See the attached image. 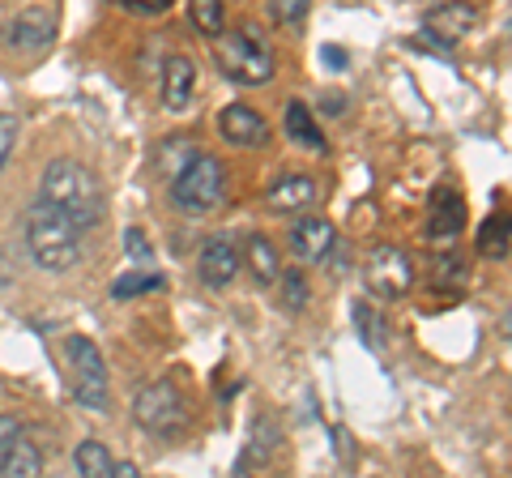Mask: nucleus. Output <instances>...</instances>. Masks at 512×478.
Returning <instances> with one entry per match:
<instances>
[{"label": "nucleus", "mask_w": 512, "mask_h": 478, "mask_svg": "<svg viewBox=\"0 0 512 478\" xmlns=\"http://www.w3.org/2000/svg\"><path fill=\"white\" fill-rule=\"evenodd\" d=\"M474 26H478V9L466 5V0H448V5L427 9V18H423V39L440 43V47H453L457 39H466Z\"/></svg>", "instance_id": "nucleus-9"}, {"label": "nucleus", "mask_w": 512, "mask_h": 478, "mask_svg": "<svg viewBox=\"0 0 512 478\" xmlns=\"http://www.w3.org/2000/svg\"><path fill=\"white\" fill-rule=\"evenodd\" d=\"M192 90H197V65L188 56H171L163 65V103L167 111H184L192 103Z\"/></svg>", "instance_id": "nucleus-14"}, {"label": "nucleus", "mask_w": 512, "mask_h": 478, "mask_svg": "<svg viewBox=\"0 0 512 478\" xmlns=\"http://www.w3.org/2000/svg\"><path fill=\"white\" fill-rule=\"evenodd\" d=\"M461 227H466V201H461V193H453V188H440L427 205V235L436 239V244H453Z\"/></svg>", "instance_id": "nucleus-12"}, {"label": "nucleus", "mask_w": 512, "mask_h": 478, "mask_svg": "<svg viewBox=\"0 0 512 478\" xmlns=\"http://www.w3.org/2000/svg\"><path fill=\"white\" fill-rule=\"evenodd\" d=\"M22 231H26V248L35 257L39 269L47 274H69V269L82 261V227L69 222L52 201H35L22 218Z\"/></svg>", "instance_id": "nucleus-1"}, {"label": "nucleus", "mask_w": 512, "mask_h": 478, "mask_svg": "<svg viewBox=\"0 0 512 478\" xmlns=\"http://www.w3.org/2000/svg\"><path fill=\"white\" fill-rule=\"evenodd\" d=\"M197 269H201V282L214 286V291H222V286H231L235 274H239V248L231 235H210L201 244V257H197Z\"/></svg>", "instance_id": "nucleus-10"}, {"label": "nucleus", "mask_w": 512, "mask_h": 478, "mask_svg": "<svg viewBox=\"0 0 512 478\" xmlns=\"http://www.w3.org/2000/svg\"><path fill=\"white\" fill-rule=\"evenodd\" d=\"M124 252H128V261H133V269H154V244L146 239L141 227L124 231Z\"/></svg>", "instance_id": "nucleus-25"}, {"label": "nucleus", "mask_w": 512, "mask_h": 478, "mask_svg": "<svg viewBox=\"0 0 512 478\" xmlns=\"http://www.w3.org/2000/svg\"><path fill=\"white\" fill-rule=\"evenodd\" d=\"M355 329H359V338L367 342V350L384 355V346H389V325H384V316L376 312L372 299H359L355 304Z\"/></svg>", "instance_id": "nucleus-19"}, {"label": "nucleus", "mask_w": 512, "mask_h": 478, "mask_svg": "<svg viewBox=\"0 0 512 478\" xmlns=\"http://www.w3.org/2000/svg\"><path fill=\"white\" fill-rule=\"evenodd\" d=\"M18 432H22V427H18V419H5V414H0V453L9 449V440L18 436Z\"/></svg>", "instance_id": "nucleus-33"}, {"label": "nucleus", "mask_w": 512, "mask_h": 478, "mask_svg": "<svg viewBox=\"0 0 512 478\" xmlns=\"http://www.w3.org/2000/svg\"><path fill=\"white\" fill-rule=\"evenodd\" d=\"M244 261H248V274L261 282V286H274L278 274H282V261H278V252H274V244H269L265 235H248Z\"/></svg>", "instance_id": "nucleus-17"}, {"label": "nucleus", "mask_w": 512, "mask_h": 478, "mask_svg": "<svg viewBox=\"0 0 512 478\" xmlns=\"http://www.w3.org/2000/svg\"><path fill=\"white\" fill-rule=\"evenodd\" d=\"M218 69L235 86H269L278 73V60L265 47V39L252 26H244V30H231V35L227 30L218 35Z\"/></svg>", "instance_id": "nucleus-3"}, {"label": "nucleus", "mask_w": 512, "mask_h": 478, "mask_svg": "<svg viewBox=\"0 0 512 478\" xmlns=\"http://www.w3.org/2000/svg\"><path fill=\"white\" fill-rule=\"evenodd\" d=\"M478 252H483L487 261H504L508 257V210L491 214L483 222V231H478Z\"/></svg>", "instance_id": "nucleus-22"}, {"label": "nucleus", "mask_w": 512, "mask_h": 478, "mask_svg": "<svg viewBox=\"0 0 512 478\" xmlns=\"http://www.w3.org/2000/svg\"><path fill=\"white\" fill-rule=\"evenodd\" d=\"M333 449H338L342 466H355V444H350V432H346V427H333Z\"/></svg>", "instance_id": "nucleus-30"}, {"label": "nucleus", "mask_w": 512, "mask_h": 478, "mask_svg": "<svg viewBox=\"0 0 512 478\" xmlns=\"http://www.w3.org/2000/svg\"><path fill=\"white\" fill-rule=\"evenodd\" d=\"M291 252L299 261H325L333 252V227L325 218H299L291 227Z\"/></svg>", "instance_id": "nucleus-13"}, {"label": "nucleus", "mask_w": 512, "mask_h": 478, "mask_svg": "<svg viewBox=\"0 0 512 478\" xmlns=\"http://www.w3.org/2000/svg\"><path fill=\"white\" fill-rule=\"evenodd\" d=\"M73 466L77 474H86V478H111V466H116V457H111L99 440H82L73 449Z\"/></svg>", "instance_id": "nucleus-21"}, {"label": "nucleus", "mask_w": 512, "mask_h": 478, "mask_svg": "<svg viewBox=\"0 0 512 478\" xmlns=\"http://www.w3.org/2000/svg\"><path fill=\"white\" fill-rule=\"evenodd\" d=\"M312 201H316V184L308 175H286V180L269 188V210L274 214H299V210H308Z\"/></svg>", "instance_id": "nucleus-16"}, {"label": "nucleus", "mask_w": 512, "mask_h": 478, "mask_svg": "<svg viewBox=\"0 0 512 478\" xmlns=\"http://www.w3.org/2000/svg\"><path fill=\"white\" fill-rule=\"evenodd\" d=\"M133 419L150 436H180L188 423V406L171 380H154V385H146L133 397Z\"/></svg>", "instance_id": "nucleus-6"}, {"label": "nucleus", "mask_w": 512, "mask_h": 478, "mask_svg": "<svg viewBox=\"0 0 512 478\" xmlns=\"http://www.w3.org/2000/svg\"><path fill=\"white\" fill-rule=\"evenodd\" d=\"M308 9H312V0H269V13H274V22L286 26V30L308 18Z\"/></svg>", "instance_id": "nucleus-26"}, {"label": "nucleus", "mask_w": 512, "mask_h": 478, "mask_svg": "<svg viewBox=\"0 0 512 478\" xmlns=\"http://www.w3.org/2000/svg\"><path fill=\"white\" fill-rule=\"evenodd\" d=\"M188 18L205 39H218L222 30H227V9H222V0H192Z\"/></svg>", "instance_id": "nucleus-23"}, {"label": "nucleus", "mask_w": 512, "mask_h": 478, "mask_svg": "<svg viewBox=\"0 0 512 478\" xmlns=\"http://www.w3.org/2000/svg\"><path fill=\"white\" fill-rule=\"evenodd\" d=\"M286 133H291V141H299L303 150H325V133L316 129V120H312V111L303 107V103H291L286 107Z\"/></svg>", "instance_id": "nucleus-20"}, {"label": "nucleus", "mask_w": 512, "mask_h": 478, "mask_svg": "<svg viewBox=\"0 0 512 478\" xmlns=\"http://www.w3.org/2000/svg\"><path fill=\"white\" fill-rule=\"evenodd\" d=\"M227 197V171L214 154H197L192 163L171 180V201L184 214H214Z\"/></svg>", "instance_id": "nucleus-5"}, {"label": "nucleus", "mask_w": 512, "mask_h": 478, "mask_svg": "<svg viewBox=\"0 0 512 478\" xmlns=\"http://www.w3.org/2000/svg\"><path fill=\"white\" fill-rule=\"evenodd\" d=\"M218 133L239 150H256V146L269 141V124H265L261 111H252L244 103H231V107H222V116H218Z\"/></svg>", "instance_id": "nucleus-11"}, {"label": "nucleus", "mask_w": 512, "mask_h": 478, "mask_svg": "<svg viewBox=\"0 0 512 478\" xmlns=\"http://www.w3.org/2000/svg\"><path fill=\"white\" fill-rule=\"evenodd\" d=\"M440 274H436V286H461L466 282V265H457V257H440Z\"/></svg>", "instance_id": "nucleus-29"}, {"label": "nucleus", "mask_w": 512, "mask_h": 478, "mask_svg": "<svg viewBox=\"0 0 512 478\" xmlns=\"http://www.w3.org/2000/svg\"><path fill=\"white\" fill-rule=\"evenodd\" d=\"M0 474L5 478H39L43 474V453L35 440H26L22 432L9 440V449L0 453Z\"/></svg>", "instance_id": "nucleus-15"}, {"label": "nucleus", "mask_w": 512, "mask_h": 478, "mask_svg": "<svg viewBox=\"0 0 512 478\" xmlns=\"http://www.w3.org/2000/svg\"><path fill=\"white\" fill-rule=\"evenodd\" d=\"M18 133H22L18 116H13V111H0V171L9 167V154H13V146H18Z\"/></svg>", "instance_id": "nucleus-28"}, {"label": "nucleus", "mask_w": 512, "mask_h": 478, "mask_svg": "<svg viewBox=\"0 0 512 478\" xmlns=\"http://www.w3.org/2000/svg\"><path fill=\"white\" fill-rule=\"evenodd\" d=\"M64 363H69V389L77 397V406L107 414L111 410V376H107L103 350L94 346V338L73 333V338L64 342Z\"/></svg>", "instance_id": "nucleus-4"}, {"label": "nucleus", "mask_w": 512, "mask_h": 478, "mask_svg": "<svg viewBox=\"0 0 512 478\" xmlns=\"http://www.w3.org/2000/svg\"><path fill=\"white\" fill-rule=\"evenodd\" d=\"M363 278H367V291L380 295V299H402L410 286H414V265L402 248H393V244H384L376 248L372 257H367V269H363Z\"/></svg>", "instance_id": "nucleus-7"}, {"label": "nucleus", "mask_w": 512, "mask_h": 478, "mask_svg": "<svg viewBox=\"0 0 512 478\" xmlns=\"http://www.w3.org/2000/svg\"><path fill=\"white\" fill-rule=\"evenodd\" d=\"M163 286V274L158 269H128L111 282V299H133V295H146V291H158Z\"/></svg>", "instance_id": "nucleus-24"}, {"label": "nucleus", "mask_w": 512, "mask_h": 478, "mask_svg": "<svg viewBox=\"0 0 512 478\" xmlns=\"http://www.w3.org/2000/svg\"><path fill=\"white\" fill-rule=\"evenodd\" d=\"M282 278V304L299 312V308H308V282H303L299 269H291V274H278Z\"/></svg>", "instance_id": "nucleus-27"}, {"label": "nucleus", "mask_w": 512, "mask_h": 478, "mask_svg": "<svg viewBox=\"0 0 512 478\" xmlns=\"http://www.w3.org/2000/svg\"><path fill=\"white\" fill-rule=\"evenodd\" d=\"M124 5L133 9V13H163V9L175 5V0H124Z\"/></svg>", "instance_id": "nucleus-32"}, {"label": "nucleus", "mask_w": 512, "mask_h": 478, "mask_svg": "<svg viewBox=\"0 0 512 478\" xmlns=\"http://www.w3.org/2000/svg\"><path fill=\"white\" fill-rule=\"evenodd\" d=\"M320 65L342 73V69H346V47H333V43H329V47H320Z\"/></svg>", "instance_id": "nucleus-31"}, {"label": "nucleus", "mask_w": 512, "mask_h": 478, "mask_svg": "<svg viewBox=\"0 0 512 478\" xmlns=\"http://www.w3.org/2000/svg\"><path fill=\"white\" fill-rule=\"evenodd\" d=\"M0 39H5L9 52L39 56V52H47V47H52L56 22H52V13H47V9H22L18 18L5 26V35H0Z\"/></svg>", "instance_id": "nucleus-8"}, {"label": "nucleus", "mask_w": 512, "mask_h": 478, "mask_svg": "<svg viewBox=\"0 0 512 478\" xmlns=\"http://www.w3.org/2000/svg\"><path fill=\"white\" fill-rule=\"evenodd\" d=\"M43 201H52L56 210L77 222L82 231L99 227L103 214H107V197L99 180H94V171H86L82 163H73V158H56V163H47L43 171Z\"/></svg>", "instance_id": "nucleus-2"}, {"label": "nucleus", "mask_w": 512, "mask_h": 478, "mask_svg": "<svg viewBox=\"0 0 512 478\" xmlns=\"http://www.w3.org/2000/svg\"><path fill=\"white\" fill-rule=\"evenodd\" d=\"M329 99V111H346V94H325Z\"/></svg>", "instance_id": "nucleus-34"}, {"label": "nucleus", "mask_w": 512, "mask_h": 478, "mask_svg": "<svg viewBox=\"0 0 512 478\" xmlns=\"http://www.w3.org/2000/svg\"><path fill=\"white\" fill-rule=\"evenodd\" d=\"M197 154H201V150L192 146L188 137H167L163 146L154 150V171H158V175H167V180H175V175H180Z\"/></svg>", "instance_id": "nucleus-18"}]
</instances>
